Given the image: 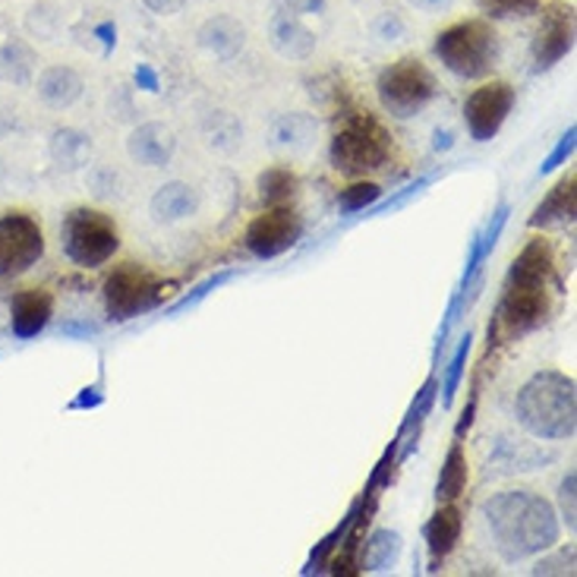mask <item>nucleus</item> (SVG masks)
Masks as SVG:
<instances>
[{"label": "nucleus", "instance_id": "f257e3e1", "mask_svg": "<svg viewBox=\"0 0 577 577\" xmlns=\"http://www.w3.org/2000/svg\"><path fill=\"white\" fill-rule=\"evenodd\" d=\"M483 518L505 561L549 553L561 537L556 508L534 489H505L483 505Z\"/></svg>", "mask_w": 577, "mask_h": 577}, {"label": "nucleus", "instance_id": "f03ea898", "mask_svg": "<svg viewBox=\"0 0 577 577\" xmlns=\"http://www.w3.org/2000/svg\"><path fill=\"white\" fill-rule=\"evenodd\" d=\"M553 250L537 237L515 256L505 294H501L496 322L489 326V338L505 331V338H520L549 319V281H553Z\"/></svg>", "mask_w": 577, "mask_h": 577}, {"label": "nucleus", "instance_id": "7ed1b4c3", "mask_svg": "<svg viewBox=\"0 0 577 577\" xmlns=\"http://www.w3.org/2000/svg\"><path fill=\"white\" fill-rule=\"evenodd\" d=\"M515 417L530 436H537L543 442L571 439L577 429L575 379L565 372H556V369L534 372L527 382L520 385Z\"/></svg>", "mask_w": 577, "mask_h": 577}, {"label": "nucleus", "instance_id": "20e7f679", "mask_svg": "<svg viewBox=\"0 0 577 577\" xmlns=\"http://www.w3.org/2000/svg\"><path fill=\"white\" fill-rule=\"evenodd\" d=\"M448 73L461 79L486 77L499 58V36L486 20H464L442 29L432 44Z\"/></svg>", "mask_w": 577, "mask_h": 577}, {"label": "nucleus", "instance_id": "39448f33", "mask_svg": "<svg viewBox=\"0 0 577 577\" xmlns=\"http://www.w3.org/2000/svg\"><path fill=\"white\" fill-rule=\"evenodd\" d=\"M388 155H391V139L385 133V127L364 111L347 115L328 146L331 168L347 177L379 171L385 168Z\"/></svg>", "mask_w": 577, "mask_h": 577}, {"label": "nucleus", "instance_id": "423d86ee", "mask_svg": "<svg viewBox=\"0 0 577 577\" xmlns=\"http://www.w3.org/2000/svg\"><path fill=\"white\" fill-rule=\"evenodd\" d=\"M60 247L73 266L98 269L120 250V231L111 215L98 209H73L60 225Z\"/></svg>", "mask_w": 577, "mask_h": 577}, {"label": "nucleus", "instance_id": "0eeeda50", "mask_svg": "<svg viewBox=\"0 0 577 577\" xmlns=\"http://www.w3.org/2000/svg\"><path fill=\"white\" fill-rule=\"evenodd\" d=\"M376 92H379V101L388 115L398 117V120H410V117L424 115L426 108L436 101L439 82L424 60L401 58L379 73Z\"/></svg>", "mask_w": 577, "mask_h": 577}, {"label": "nucleus", "instance_id": "6e6552de", "mask_svg": "<svg viewBox=\"0 0 577 577\" xmlns=\"http://www.w3.org/2000/svg\"><path fill=\"white\" fill-rule=\"evenodd\" d=\"M161 294H165V285L152 271H146L136 262H123L120 269L105 278V307L115 322H127V319L149 312L158 307Z\"/></svg>", "mask_w": 577, "mask_h": 577}, {"label": "nucleus", "instance_id": "1a4fd4ad", "mask_svg": "<svg viewBox=\"0 0 577 577\" xmlns=\"http://www.w3.org/2000/svg\"><path fill=\"white\" fill-rule=\"evenodd\" d=\"M44 256V233L39 221L22 212L0 218V278H17Z\"/></svg>", "mask_w": 577, "mask_h": 577}, {"label": "nucleus", "instance_id": "9d476101", "mask_svg": "<svg viewBox=\"0 0 577 577\" xmlns=\"http://www.w3.org/2000/svg\"><path fill=\"white\" fill-rule=\"evenodd\" d=\"M515 108V89L501 79H493L480 89H474L464 101V123L474 142H489L496 139L505 120Z\"/></svg>", "mask_w": 577, "mask_h": 577}, {"label": "nucleus", "instance_id": "9b49d317", "mask_svg": "<svg viewBox=\"0 0 577 577\" xmlns=\"http://www.w3.org/2000/svg\"><path fill=\"white\" fill-rule=\"evenodd\" d=\"M304 237V221L300 215L288 206H269L266 212L252 221L243 233V247L256 259H278L290 247H297V240Z\"/></svg>", "mask_w": 577, "mask_h": 577}, {"label": "nucleus", "instance_id": "f8f14e48", "mask_svg": "<svg viewBox=\"0 0 577 577\" xmlns=\"http://www.w3.org/2000/svg\"><path fill=\"white\" fill-rule=\"evenodd\" d=\"M575 48V7L571 3H546L539 13L537 36H534V70L546 73L553 70L565 54H571Z\"/></svg>", "mask_w": 577, "mask_h": 577}, {"label": "nucleus", "instance_id": "ddd939ff", "mask_svg": "<svg viewBox=\"0 0 577 577\" xmlns=\"http://www.w3.org/2000/svg\"><path fill=\"white\" fill-rule=\"evenodd\" d=\"M269 44L285 60H307L316 51V32L304 26V17L290 13L288 7H278L269 17Z\"/></svg>", "mask_w": 577, "mask_h": 577}, {"label": "nucleus", "instance_id": "4468645a", "mask_svg": "<svg viewBox=\"0 0 577 577\" xmlns=\"http://www.w3.org/2000/svg\"><path fill=\"white\" fill-rule=\"evenodd\" d=\"M177 152V136L165 123H139L127 139V155L142 168H165Z\"/></svg>", "mask_w": 577, "mask_h": 577}, {"label": "nucleus", "instance_id": "2eb2a0df", "mask_svg": "<svg viewBox=\"0 0 577 577\" xmlns=\"http://www.w3.org/2000/svg\"><path fill=\"white\" fill-rule=\"evenodd\" d=\"M575 212H577V177L575 173H568V177H561L553 190L546 192V199L539 202L534 215H530V228L534 231H556V228H565V225H571L575 221Z\"/></svg>", "mask_w": 577, "mask_h": 577}, {"label": "nucleus", "instance_id": "dca6fc26", "mask_svg": "<svg viewBox=\"0 0 577 577\" xmlns=\"http://www.w3.org/2000/svg\"><path fill=\"white\" fill-rule=\"evenodd\" d=\"M54 316V297L48 290H22L10 304V328L20 341L41 335Z\"/></svg>", "mask_w": 577, "mask_h": 577}, {"label": "nucleus", "instance_id": "f3484780", "mask_svg": "<svg viewBox=\"0 0 577 577\" xmlns=\"http://www.w3.org/2000/svg\"><path fill=\"white\" fill-rule=\"evenodd\" d=\"M196 41L212 58L233 60L243 51V44H247V29H243V22L233 20L228 13H218V17H209V20L199 26Z\"/></svg>", "mask_w": 577, "mask_h": 577}, {"label": "nucleus", "instance_id": "a211bd4d", "mask_svg": "<svg viewBox=\"0 0 577 577\" xmlns=\"http://www.w3.org/2000/svg\"><path fill=\"white\" fill-rule=\"evenodd\" d=\"M461 530H464L461 508H455L451 501L439 505V511L426 520L424 537H426V546H429V556H432V571H439V561L455 553V546H458V539H461Z\"/></svg>", "mask_w": 577, "mask_h": 577}, {"label": "nucleus", "instance_id": "6ab92c4d", "mask_svg": "<svg viewBox=\"0 0 577 577\" xmlns=\"http://www.w3.org/2000/svg\"><path fill=\"white\" fill-rule=\"evenodd\" d=\"M82 89L86 82L79 77L73 67H63V63H54V67H44L39 73V82H36V92L39 98L54 108V111H67L73 108L79 98H82Z\"/></svg>", "mask_w": 577, "mask_h": 577}, {"label": "nucleus", "instance_id": "aec40b11", "mask_svg": "<svg viewBox=\"0 0 577 577\" xmlns=\"http://www.w3.org/2000/svg\"><path fill=\"white\" fill-rule=\"evenodd\" d=\"M199 209V192L192 190L190 183L183 180H168L155 190L152 202H149V212L158 225H177V221H187Z\"/></svg>", "mask_w": 577, "mask_h": 577}, {"label": "nucleus", "instance_id": "412c9836", "mask_svg": "<svg viewBox=\"0 0 577 577\" xmlns=\"http://www.w3.org/2000/svg\"><path fill=\"white\" fill-rule=\"evenodd\" d=\"M316 130H319V123L307 111H290V115L275 117L269 133L271 149H278V152H304V149L312 146Z\"/></svg>", "mask_w": 577, "mask_h": 577}, {"label": "nucleus", "instance_id": "4be33fe9", "mask_svg": "<svg viewBox=\"0 0 577 577\" xmlns=\"http://www.w3.org/2000/svg\"><path fill=\"white\" fill-rule=\"evenodd\" d=\"M401 549H405L401 534H395V530H376L364 543V549L357 556V568L366 571V575H385V571H391L398 565Z\"/></svg>", "mask_w": 577, "mask_h": 577}, {"label": "nucleus", "instance_id": "5701e85b", "mask_svg": "<svg viewBox=\"0 0 577 577\" xmlns=\"http://www.w3.org/2000/svg\"><path fill=\"white\" fill-rule=\"evenodd\" d=\"M39 67V54L26 39H7L0 44V82L29 86Z\"/></svg>", "mask_w": 577, "mask_h": 577}, {"label": "nucleus", "instance_id": "b1692460", "mask_svg": "<svg viewBox=\"0 0 577 577\" xmlns=\"http://www.w3.org/2000/svg\"><path fill=\"white\" fill-rule=\"evenodd\" d=\"M48 152H51V158L58 161L60 168L77 171V168H86L89 158H92V139L82 130H77V127H58L51 133Z\"/></svg>", "mask_w": 577, "mask_h": 577}, {"label": "nucleus", "instance_id": "393cba45", "mask_svg": "<svg viewBox=\"0 0 577 577\" xmlns=\"http://www.w3.org/2000/svg\"><path fill=\"white\" fill-rule=\"evenodd\" d=\"M467 480H470V470H467V451L464 445L455 439L448 455H445L442 470H439V483H436V501L445 505V501H458L467 489Z\"/></svg>", "mask_w": 577, "mask_h": 577}, {"label": "nucleus", "instance_id": "a878e982", "mask_svg": "<svg viewBox=\"0 0 577 577\" xmlns=\"http://www.w3.org/2000/svg\"><path fill=\"white\" fill-rule=\"evenodd\" d=\"M297 187H300V180H297V173L290 171V168H269V171L259 173V180H256L262 206H288L290 199L297 196Z\"/></svg>", "mask_w": 577, "mask_h": 577}, {"label": "nucleus", "instance_id": "bb28decb", "mask_svg": "<svg viewBox=\"0 0 577 577\" xmlns=\"http://www.w3.org/2000/svg\"><path fill=\"white\" fill-rule=\"evenodd\" d=\"M470 350H474V335L467 331V335H464V338H461V345H458V350H455V354H451V360H448V369H445V379H442V382H439L442 407L455 405V395H458L464 372H467V360H470Z\"/></svg>", "mask_w": 577, "mask_h": 577}, {"label": "nucleus", "instance_id": "cd10ccee", "mask_svg": "<svg viewBox=\"0 0 577 577\" xmlns=\"http://www.w3.org/2000/svg\"><path fill=\"white\" fill-rule=\"evenodd\" d=\"M436 401H439V379L429 376V379L424 382V388L417 391V398H414L410 410H407L405 424H401V429H398V439H401V442H405V436L410 432V429H420V426H424V420L432 414Z\"/></svg>", "mask_w": 577, "mask_h": 577}, {"label": "nucleus", "instance_id": "c85d7f7f", "mask_svg": "<svg viewBox=\"0 0 577 577\" xmlns=\"http://www.w3.org/2000/svg\"><path fill=\"white\" fill-rule=\"evenodd\" d=\"M382 199V187L379 183H372V180H357V183H350L347 190H341L338 196V212L345 215H357V212H366V209H372L376 202Z\"/></svg>", "mask_w": 577, "mask_h": 577}, {"label": "nucleus", "instance_id": "c756f323", "mask_svg": "<svg viewBox=\"0 0 577 577\" xmlns=\"http://www.w3.org/2000/svg\"><path fill=\"white\" fill-rule=\"evenodd\" d=\"M206 136H209V146H212V149L231 152V149H237V142L243 139V127H240L231 115L215 111V115H209V120H206Z\"/></svg>", "mask_w": 577, "mask_h": 577}, {"label": "nucleus", "instance_id": "7c9ffc66", "mask_svg": "<svg viewBox=\"0 0 577 577\" xmlns=\"http://www.w3.org/2000/svg\"><path fill=\"white\" fill-rule=\"evenodd\" d=\"M543 0H477L483 13L489 20H524L534 17Z\"/></svg>", "mask_w": 577, "mask_h": 577}, {"label": "nucleus", "instance_id": "2f4dec72", "mask_svg": "<svg viewBox=\"0 0 577 577\" xmlns=\"http://www.w3.org/2000/svg\"><path fill=\"white\" fill-rule=\"evenodd\" d=\"M231 278H233L231 269L218 271V275H212V278H206L202 285H196V288H192V294H187V297H180V300H177V304H173V307L168 309V316H180V312H187V309L199 307V304H202V300H206V297H209L212 290H218V288H221V285H228Z\"/></svg>", "mask_w": 577, "mask_h": 577}, {"label": "nucleus", "instance_id": "473e14b6", "mask_svg": "<svg viewBox=\"0 0 577 577\" xmlns=\"http://www.w3.org/2000/svg\"><path fill=\"white\" fill-rule=\"evenodd\" d=\"M398 445H401V439L395 436L391 439V445L385 448V455L379 458V464H376V470H372V477H369V483H366V489H364V496H376L379 489H385L388 483H391V477H395V464H398Z\"/></svg>", "mask_w": 577, "mask_h": 577}, {"label": "nucleus", "instance_id": "72a5a7b5", "mask_svg": "<svg viewBox=\"0 0 577 577\" xmlns=\"http://www.w3.org/2000/svg\"><path fill=\"white\" fill-rule=\"evenodd\" d=\"M577 474L575 470H568L561 483H558V520L568 527V530H575L577 527Z\"/></svg>", "mask_w": 577, "mask_h": 577}, {"label": "nucleus", "instance_id": "f704fd0d", "mask_svg": "<svg viewBox=\"0 0 577 577\" xmlns=\"http://www.w3.org/2000/svg\"><path fill=\"white\" fill-rule=\"evenodd\" d=\"M58 10L51 7V3H39V7H32L29 10V17H26V29L32 32V36H39L41 41H51L58 36Z\"/></svg>", "mask_w": 577, "mask_h": 577}, {"label": "nucleus", "instance_id": "c9c22d12", "mask_svg": "<svg viewBox=\"0 0 577 577\" xmlns=\"http://www.w3.org/2000/svg\"><path fill=\"white\" fill-rule=\"evenodd\" d=\"M530 575H575V546H561V549H556V556L539 558L530 568Z\"/></svg>", "mask_w": 577, "mask_h": 577}, {"label": "nucleus", "instance_id": "e433bc0d", "mask_svg": "<svg viewBox=\"0 0 577 577\" xmlns=\"http://www.w3.org/2000/svg\"><path fill=\"white\" fill-rule=\"evenodd\" d=\"M575 146H577V127H568V130L561 133V139L556 142V149L549 152V158H543V165H539V177L558 171V168L575 155Z\"/></svg>", "mask_w": 577, "mask_h": 577}, {"label": "nucleus", "instance_id": "4c0bfd02", "mask_svg": "<svg viewBox=\"0 0 577 577\" xmlns=\"http://www.w3.org/2000/svg\"><path fill=\"white\" fill-rule=\"evenodd\" d=\"M429 183H432V173H429V177H420V180H417V183H410V187H405V192H398V196H395V199H388V202L379 199V202L372 206V212L369 215H385V212H391V209H398V206H405L410 196H420Z\"/></svg>", "mask_w": 577, "mask_h": 577}, {"label": "nucleus", "instance_id": "58836bf2", "mask_svg": "<svg viewBox=\"0 0 577 577\" xmlns=\"http://www.w3.org/2000/svg\"><path fill=\"white\" fill-rule=\"evenodd\" d=\"M133 82L136 89H142V92H149V96H158V92H161V79H158V73H155L149 63H139V67H136Z\"/></svg>", "mask_w": 577, "mask_h": 577}, {"label": "nucleus", "instance_id": "ea45409f", "mask_svg": "<svg viewBox=\"0 0 577 577\" xmlns=\"http://www.w3.org/2000/svg\"><path fill=\"white\" fill-rule=\"evenodd\" d=\"M372 29H376V36H379L382 41H395L401 32H405V22L398 20V13H382Z\"/></svg>", "mask_w": 577, "mask_h": 577}, {"label": "nucleus", "instance_id": "a19ab883", "mask_svg": "<svg viewBox=\"0 0 577 577\" xmlns=\"http://www.w3.org/2000/svg\"><path fill=\"white\" fill-rule=\"evenodd\" d=\"M285 7L297 17H319V13H326L328 0H285Z\"/></svg>", "mask_w": 577, "mask_h": 577}, {"label": "nucleus", "instance_id": "79ce46f5", "mask_svg": "<svg viewBox=\"0 0 577 577\" xmlns=\"http://www.w3.org/2000/svg\"><path fill=\"white\" fill-rule=\"evenodd\" d=\"M474 420H477V395H470V401H467V407L461 410V417H458V424H455V439H458V442H464V436L470 432Z\"/></svg>", "mask_w": 577, "mask_h": 577}, {"label": "nucleus", "instance_id": "37998d69", "mask_svg": "<svg viewBox=\"0 0 577 577\" xmlns=\"http://www.w3.org/2000/svg\"><path fill=\"white\" fill-rule=\"evenodd\" d=\"M101 405H105L101 385H92V388H82V395L70 401V410H86V407H101Z\"/></svg>", "mask_w": 577, "mask_h": 577}, {"label": "nucleus", "instance_id": "c03bdc74", "mask_svg": "<svg viewBox=\"0 0 577 577\" xmlns=\"http://www.w3.org/2000/svg\"><path fill=\"white\" fill-rule=\"evenodd\" d=\"M183 3H187V0H142V7L152 10L155 17H173V13L183 10Z\"/></svg>", "mask_w": 577, "mask_h": 577}, {"label": "nucleus", "instance_id": "a18cd8bd", "mask_svg": "<svg viewBox=\"0 0 577 577\" xmlns=\"http://www.w3.org/2000/svg\"><path fill=\"white\" fill-rule=\"evenodd\" d=\"M92 36L101 41V48H105V58H108V54L115 51V44H117V26H115V22H98Z\"/></svg>", "mask_w": 577, "mask_h": 577}, {"label": "nucleus", "instance_id": "49530a36", "mask_svg": "<svg viewBox=\"0 0 577 577\" xmlns=\"http://www.w3.org/2000/svg\"><path fill=\"white\" fill-rule=\"evenodd\" d=\"M407 3L420 13H445L455 0H407Z\"/></svg>", "mask_w": 577, "mask_h": 577}, {"label": "nucleus", "instance_id": "de8ad7c7", "mask_svg": "<svg viewBox=\"0 0 577 577\" xmlns=\"http://www.w3.org/2000/svg\"><path fill=\"white\" fill-rule=\"evenodd\" d=\"M455 146V133L451 130H436V136H432V149L436 152H448Z\"/></svg>", "mask_w": 577, "mask_h": 577}, {"label": "nucleus", "instance_id": "09e8293b", "mask_svg": "<svg viewBox=\"0 0 577 577\" xmlns=\"http://www.w3.org/2000/svg\"><path fill=\"white\" fill-rule=\"evenodd\" d=\"M63 331H67V335H96L98 328L96 326H67Z\"/></svg>", "mask_w": 577, "mask_h": 577}]
</instances>
